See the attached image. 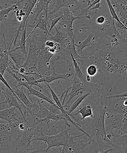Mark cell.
I'll return each instance as SVG.
<instances>
[{"label": "cell", "instance_id": "1", "mask_svg": "<svg viewBox=\"0 0 127 153\" xmlns=\"http://www.w3.org/2000/svg\"><path fill=\"white\" fill-rule=\"evenodd\" d=\"M34 32L35 36L28 39L29 51L26 61L21 67L25 68L26 72L36 70L39 75L41 74L40 70H44L46 73H48L47 71L50 70V60L58 51L49 48L46 45L47 36L45 31L37 29Z\"/></svg>", "mask_w": 127, "mask_h": 153}, {"label": "cell", "instance_id": "2", "mask_svg": "<svg viewBox=\"0 0 127 153\" xmlns=\"http://www.w3.org/2000/svg\"><path fill=\"white\" fill-rule=\"evenodd\" d=\"M94 102L92 105L93 109V117L90 126L89 132L91 134V137L93 139H97L99 144L100 149L103 148L104 142H110L113 146H115L112 142L109 140L107 138L105 126V117L108 109L105 104V96L101 95L99 97H97L96 93L94 94Z\"/></svg>", "mask_w": 127, "mask_h": 153}, {"label": "cell", "instance_id": "3", "mask_svg": "<svg viewBox=\"0 0 127 153\" xmlns=\"http://www.w3.org/2000/svg\"><path fill=\"white\" fill-rule=\"evenodd\" d=\"M23 117L21 115L12 123H0V153H15V144L22 134L18 126L21 123H25Z\"/></svg>", "mask_w": 127, "mask_h": 153}, {"label": "cell", "instance_id": "4", "mask_svg": "<svg viewBox=\"0 0 127 153\" xmlns=\"http://www.w3.org/2000/svg\"><path fill=\"white\" fill-rule=\"evenodd\" d=\"M66 126L67 124L65 123L64 128L62 129V131L58 134L53 136L45 135L43 132V127L40 128L38 126L37 128L35 129L38 131L39 134L36 136V138L32 139V141L40 140L46 142L48 146L45 149L44 153H48L49 149L53 147L59 148L60 146H68L72 135L68 133V131L70 128L66 129Z\"/></svg>", "mask_w": 127, "mask_h": 153}, {"label": "cell", "instance_id": "5", "mask_svg": "<svg viewBox=\"0 0 127 153\" xmlns=\"http://www.w3.org/2000/svg\"><path fill=\"white\" fill-rule=\"evenodd\" d=\"M38 134V131L35 129H33L31 126H26L16 142L17 144L15 149V153H25L35 150L31 145V142L32 138Z\"/></svg>", "mask_w": 127, "mask_h": 153}, {"label": "cell", "instance_id": "6", "mask_svg": "<svg viewBox=\"0 0 127 153\" xmlns=\"http://www.w3.org/2000/svg\"><path fill=\"white\" fill-rule=\"evenodd\" d=\"M106 127V131L109 130H115L120 134L125 132L124 128L123 117L121 114L106 112L105 117Z\"/></svg>", "mask_w": 127, "mask_h": 153}, {"label": "cell", "instance_id": "7", "mask_svg": "<svg viewBox=\"0 0 127 153\" xmlns=\"http://www.w3.org/2000/svg\"><path fill=\"white\" fill-rule=\"evenodd\" d=\"M1 93L4 98V102L8 105L9 108L15 107L17 108L20 112L22 116L26 118L24 115L23 113L21 110V107L25 108L26 106L18 98L16 94L13 93L7 87L1 85ZM27 119H28V118Z\"/></svg>", "mask_w": 127, "mask_h": 153}, {"label": "cell", "instance_id": "8", "mask_svg": "<svg viewBox=\"0 0 127 153\" xmlns=\"http://www.w3.org/2000/svg\"><path fill=\"white\" fill-rule=\"evenodd\" d=\"M78 79H79L77 76L74 75L73 79H71V82L72 85L71 86V91L67 94V96H69V97L66 102L64 104V107H66L70 100L73 97L79 95V94H83L84 91L87 90L88 86L84 85L80 80H79Z\"/></svg>", "mask_w": 127, "mask_h": 153}, {"label": "cell", "instance_id": "9", "mask_svg": "<svg viewBox=\"0 0 127 153\" xmlns=\"http://www.w3.org/2000/svg\"><path fill=\"white\" fill-rule=\"evenodd\" d=\"M11 76H13L15 79H16L18 81V82L19 85H18V87L20 86L26 87L28 91V96H29V97L31 100L32 103H33L32 100H31L30 97V95L31 94H33V95L36 96V97H39V98L42 99L43 100H46V101L50 103V104H55V103L54 102L53 100H52L51 99L49 98L48 96L44 95V94H43L42 93L37 91L36 90L34 89V88H32V86L28 85L26 82H24V81H22V79L19 78L17 75L13 74Z\"/></svg>", "mask_w": 127, "mask_h": 153}, {"label": "cell", "instance_id": "10", "mask_svg": "<svg viewBox=\"0 0 127 153\" xmlns=\"http://www.w3.org/2000/svg\"><path fill=\"white\" fill-rule=\"evenodd\" d=\"M23 86H22L21 88L19 89L18 88V87L15 86L12 88V89L13 90V92L17 96L18 98L26 106V109L29 113H30L33 118H34V113L33 111L32 110V108H33L34 109H38V105L36 103H32L29 101L23 92Z\"/></svg>", "mask_w": 127, "mask_h": 153}, {"label": "cell", "instance_id": "11", "mask_svg": "<svg viewBox=\"0 0 127 153\" xmlns=\"http://www.w3.org/2000/svg\"><path fill=\"white\" fill-rule=\"evenodd\" d=\"M52 2L51 0H40L38 2H37L34 7V10L31 12V16L32 15L35 16V17L34 18V21L33 22V25H35L36 23L37 19H38L39 16H40V13L43 10H44L46 13L45 19L47 20V22L48 21V12L49 11V9L50 7H48V4Z\"/></svg>", "mask_w": 127, "mask_h": 153}, {"label": "cell", "instance_id": "12", "mask_svg": "<svg viewBox=\"0 0 127 153\" xmlns=\"http://www.w3.org/2000/svg\"><path fill=\"white\" fill-rule=\"evenodd\" d=\"M107 137L115 146L117 145L122 146V150L121 153H127V133L125 134H118L112 132L107 134Z\"/></svg>", "mask_w": 127, "mask_h": 153}, {"label": "cell", "instance_id": "13", "mask_svg": "<svg viewBox=\"0 0 127 153\" xmlns=\"http://www.w3.org/2000/svg\"><path fill=\"white\" fill-rule=\"evenodd\" d=\"M59 61L57 62L53 68V73L50 74V73H46L45 74L40 76V79H39L40 82H44L45 83H49L53 81L56 80L58 79H67L71 76V73H67L65 74H60L57 73L55 71V67L57 64L59 62Z\"/></svg>", "mask_w": 127, "mask_h": 153}, {"label": "cell", "instance_id": "14", "mask_svg": "<svg viewBox=\"0 0 127 153\" xmlns=\"http://www.w3.org/2000/svg\"><path fill=\"white\" fill-rule=\"evenodd\" d=\"M8 54L14 61L16 66L20 69L26 61V55L20 50H14L13 49L8 51Z\"/></svg>", "mask_w": 127, "mask_h": 153}, {"label": "cell", "instance_id": "15", "mask_svg": "<svg viewBox=\"0 0 127 153\" xmlns=\"http://www.w3.org/2000/svg\"><path fill=\"white\" fill-rule=\"evenodd\" d=\"M56 30V33L55 35L52 36L50 34L47 36L53 41L62 45V47L66 48L67 46V42L68 39L67 37V34L65 31L62 30H61L59 28L55 26Z\"/></svg>", "mask_w": 127, "mask_h": 153}, {"label": "cell", "instance_id": "16", "mask_svg": "<svg viewBox=\"0 0 127 153\" xmlns=\"http://www.w3.org/2000/svg\"><path fill=\"white\" fill-rule=\"evenodd\" d=\"M43 13H42L41 14H40V16H39L36 22L37 25H36L35 26L33 27L34 28L32 31L30 33L27 38L26 39V42L32 35V34L35 32V30L37 29L42 30L43 31H45L46 33L47 36L50 34L49 33V31H48L47 28V25H48V27H50V25H49V22H48L47 20H46L45 18L44 17V16H43Z\"/></svg>", "mask_w": 127, "mask_h": 153}, {"label": "cell", "instance_id": "17", "mask_svg": "<svg viewBox=\"0 0 127 153\" xmlns=\"http://www.w3.org/2000/svg\"><path fill=\"white\" fill-rule=\"evenodd\" d=\"M69 53L71 56L72 59L73 64H74L75 67V75L77 76L79 79H80V82L86 86L88 87H95L97 85L96 84L88 82L87 81L86 75H85L82 73L80 67H79V65H78V64L77 61L75 59L74 57L73 56L72 54L70 52Z\"/></svg>", "mask_w": 127, "mask_h": 153}, {"label": "cell", "instance_id": "18", "mask_svg": "<svg viewBox=\"0 0 127 153\" xmlns=\"http://www.w3.org/2000/svg\"><path fill=\"white\" fill-rule=\"evenodd\" d=\"M16 108V107H12L0 110V119L4 120L8 123L12 122L13 119L17 120L18 118L16 117V114L15 111Z\"/></svg>", "mask_w": 127, "mask_h": 153}, {"label": "cell", "instance_id": "19", "mask_svg": "<svg viewBox=\"0 0 127 153\" xmlns=\"http://www.w3.org/2000/svg\"><path fill=\"white\" fill-rule=\"evenodd\" d=\"M113 7H115L120 16V21L125 26L127 25V4H119L116 1H110Z\"/></svg>", "mask_w": 127, "mask_h": 153}, {"label": "cell", "instance_id": "20", "mask_svg": "<svg viewBox=\"0 0 127 153\" xmlns=\"http://www.w3.org/2000/svg\"><path fill=\"white\" fill-rule=\"evenodd\" d=\"M78 1H69V0H57L54 9L49 12V16L51 15L56 13L61 7H74L77 5Z\"/></svg>", "mask_w": 127, "mask_h": 153}, {"label": "cell", "instance_id": "21", "mask_svg": "<svg viewBox=\"0 0 127 153\" xmlns=\"http://www.w3.org/2000/svg\"><path fill=\"white\" fill-rule=\"evenodd\" d=\"M44 100H43L42 99H39L38 100V102L39 105L40 110L37 113L34 114V123H35L36 120H41L46 118L50 112L44 106Z\"/></svg>", "mask_w": 127, "mask_h": 153}, {"label": "cell", "instance_id": "22", "mask_svg": "<svg viewBox=\"0 0 127 153\" xmlns=\"http://www.w3.org/2000/svg\"><path fill=\"white\" fill-rule=\"evenodd\" d=\"M8 50L5 48L3 52L2 55L0 56V73L2 75L7 71L10 64V60L8 58Z\"/></svg>", "mask_w": 127, "mask_h": 153}, {"label": "cell", "instance_id": "23", "mask_svg": "<svg viewBox=\"0 0 127 153\" xmlns=\"http://www.w3.org/2000/svg\"><path fill=\"white\" fill-rule=\"evenodd\" d=\"M93 35L94 33L93 31L90 32L88 37L83 41L82 42H79L78 44L75 43V45L77 47L76 51H77V53H79V52H80L81 55H83V49L85 47H87V46H90L91 45L95 46L96 45V43H92L91 42V39H92V37L93 36Z\"/></svg>", "mask_w": 127, "mask_h": 153}, {"label": "cell", "instance_id": "24", "mask_svg": "<svg viewBox=\"0 0 127 153\" xmlns=\"http://www.w3.org/2000/svg\"><path fill=\"white\" fill-rule=\"evenodd\" d=\"M73 22L63 20L62 19L58 23L62 27V30L65 31L69 36L70 39H72L75 36L73 28Z\"/></svg>", "mask_w": 127, "mask_h": 153}, {"label": "cell", "instance_id": "25", "mask_svg": "<svg viewBox=\"0 0 127 153\" xmlns=\"http://www.w3.org/2000/svg\"><path fill=\"white\" fill-rule=\"evenodd\" d=\"M28 17L27 20L26 21V25H25V27L24 30H23V34H22L21 39V40L18 43L17 46L15 48L13 49V50H19L21 51L22 52L24 53L25 55L27 56L28 53H27L26 50V48H25V43L26 42V33L27 26L28 25V20L29 17Z\"/></svg>", "mask_w": 127, "mask_h": 153}, {"label": "cell", "instance_id": "26", "mask_svg": "<svg viewBox=\"0 0 127 153\" xmlns=\"http://www.w3.org/2000/svg\"><path fill=\"white\" fill-rule=\"evenodd\" d=\"M75 38V36H74L73 38L71 40H68L67 42V47L68 48V50L69 52L72 54L73 56L74 57L76 60L80 61H82L80 59V58H86L85 57L80 56L79 54L77 53L75 45L74 40Z\"/></svg>", "mask_w": 127, "mask_h": 153}, {"label": "cell", "instance_id": "27", "mask_svg": "<svg viewBox=\"0 0 127 153\" xmlns=\"http://www.w3.org/2000/svg\"><path fill=\"white\" fill-rule=\"evenodd\" d=\"M80 114L81 115L82 117L80 118V120L84 121L85 118L87 117H93V111L92 107L90 105H87L84 107L80 108V110L78 111L77 113L74 114V115H76L78 114Z\"/></svg>", "mask_w": 127, "mask_h": 153}, {"label": "cell", "instance_id": "28", "mask_svg": "<svg viewBox=\"0 0 127 153\" xmlns=\"http://www.w3.org/2000/svg\"><path fill=\"white\" fill-rule=\"evenodd\" d=\"M91 93H92V91H89V92L86 93V94L80 96L79 98H78L77 100L73 103L71 105L69 108V109H68V111H67V112H68V115L72 116V115H71V112H72L73 111L75 110V109L77 108L79 106V105H80L81 103V102L82 101H83V100H84L86 97H87L88 96H89Z\"/></svg>", "mask_w": 127, "mask_h": 153}, {"label": "cell", "instance_id": "29", "mask_svg": "<svg viewBox=\"0 0 127 153\" xmlns=\"http://www.w3.org/2000/svg\"><path fill=\"white\" fill-rule=\"evenodd\" d=\"M15 5V4H13L12 5L8 7H5L4 9H3L2 7L0 6V22L5 20L9 13L11 10H13Z\"/></svg>", "mask_w": 127, "mask_h": 153}, {"label": "cell", "instance_id": "30", "mask_svg": "<svg viewBox=\"0 0 127 153\" xmlns=\"http://www.w3.org/2000/svg\"><path fill=\"white\" fill-rule=\"evenodd\" d=\"M106 1L107 3V4H108L109 8L110 13H111L113 19H116V20L119 22V23L120 24L121 26L123 27L125 29H126L127 31V27H126L124 25H123V23L121 22L120 19H119L118 16H117V13H116V12L114 8V7H113L111 4V3H110V0H107Z\"/></svg>", "mask_w": 127, "mask_h": 153}, {"label": "cell", "instance_id": "31", "mask_svg": "<svg viewBox=\"0 0 127 153\" xmlns=\"http://www.w3.org/2000/svg\"><path fill=\"white\" fill-rule=\"evenodd\" d=\"M101 0H95L92 3H90V5L88 6L86 8H84L82 7L81 6L77 4L78 8H79L81 10V11L80 13L79 14L78 16H87V13L89 10H90V9L92 8V6L95 5V4H96L97 3L100 2Z\"/></svg>", "mask_w": 127, "mask_h": 153}, {"label": "cell", "instance_id": "32", "mask_svg": "<svg viewBox=\"0 0 127 153\" xmlns=\"http://www.w3.org/2000/svg\"><path fill=\"white\" fill-rule=\"evenodd\" d=\"M46 84L47 85V87H48L49 89H50V91L51 93L52 97H53L55 102H56V105L60 108L62 112L65 111V110L64 109V106L62 105V102H61L59 97H58L55 94L54 91H53L51 87L50 86L48 83H46Z\"/></svg>", "mask_w": 127, "mask_h": 153}, {"label": "cell", "instance_id": "33", "mask_svg": "<svg viewBox=\"0 0 127 153\" xmlns=\"http://www.w3.org/2000/svg\"><path fill=\"white\" fill-rule=\"evenodd\" d=\"M44 105L46 108L52 113L56 114H61L62 113L60 108L56 104H50V106H49Z\"/></svg>", "mask_w": 127, "mask_h": 153}, {"label": "cell", "instance_id": "34", "mask_svg": "<svg viewBox=\"0 0 127 153\" xmlns=\"http://www.w3.org/2000/svg\"><path fill=\"white\" fill-rule=\"evenodd\" d=\"M98 67L96 65H91L88 67L87 70V74L90 76H93L96 74L98 72Z\"/></svg>", "mask_w": 127, "mask_h": 153}, {"label": "cell", "instance_id": "35", "mask_svg": "<svg viewBox=\"0 0 127 153\" xmlns=\"http://www.w3.org/2000/svg\"><path fill=\"white\" fill-rule=\"evenodd\" d=\"M120 113L123 117L124 128L125 132H126L127 129V108L124 107L122 109Z\"/></svg>", "mask_w": 127, "mask_h": 153}, {"label": "cell", "instance_id": "36", "mask_svg": "<svg viewBox=\"0 0 127 153\" xmlns=\"http://www.w3.org/2000/svg\"><path fill=\"white\" fill-rule=\"evenodd\" d=\"M62 16H63V15L59 16V17H56L54 19H50V20L51 21V25L50 30H49V33H50L51 31L54 27L56 26V24L58 23L59 21L62 19Z\"/></svg>", "mask_w": 127, "mask_h": 153}, {"label": "cell", "instance_id": "37", "mask_svg": "<svg viewBox=\"0 0 127 153\" xmlns=\"http://www.w3.org/2000/svg\"><path fill=\"white\" fill-rule=\"evenodd\" d=\"M105 97L106 99H119V98H127V91H126L123 94H117V95H115L113 96H107V97Z\"/></svg>", "mask_w": 127, "mask_h": 153}, {"label": "cell", "instance_id": "38", "mask_svg": "<svg viewBox=\"0 0 127 153\" xmlns=\"http://www.w3.org/2000/svg\"><path fill=\"white\" fill-rule=\"evenodd\" d=\"M1 81H0V110H2L7 108V104L4 101H2L1 99L4 98V96H3L1 93Z\"/></svg>", "mask_w": 127, "mask_h": 153}, {"label": "cell", "instance_id": "39", "mask_svg": "<svg viewBox=\"0 0 127 153\" xmlns=\"http://www.w3.org/2000/svg\"><path fill=\"white\" fill-rule=\"evenodd\" d=\"M17 74L22 76L25 79L26 82H32L36 80L33 76L30 75H25L23 74H21L19 72L17 73Z\"/></svg>", "mask_w": 127, "mask_h": 153}, {"label": "cell", "instance_id": "40", "mask_svg": "<svg viewBox=\"0 0 127 153\" xmlns=\"http://www.w3.org/2000/svg\"><path fill=\"white\" fill-rule=\"evenodd\" d=\"M0 81L2 82L3 83H4V85H6V87H7V88H8L9 89H10V91H11L13 93H15L13 92L12 89L11 88V87L10 86V85H9L8 82H7V81L6 80V79H4V76L2 74H1V73H0Z\"/></svg>", "mask_w": 127, "mask_h": 153}, {"label": "cell", "instance_id": "41", "mask_svg": "<svg viewBox=\"0 0 127 153\" xmlns=\"http://www.w3.org/2000/svg\"><path fill=\"white\" fill-rule=\"evenodd\" d=\"M105 18L104 16H101L98 17L96 19V22L97 24L99 25H102L105 22Z\"/></svg>", "mask_w": 127, "mask_h": 153}, {"label": "cell", "instance_id": "42", "mask_svg": "<svg viewBox=\"0 0 127 153\" xmlns=\"http://www.w3.org/2000/svg\"><path fill=\"white\" fill-rule=\"evenodd\" d=\"M65 153H74L72 148L71 147L67 146H62Z\"/></svg>", "mask_w": 127, "mask_h": 153}, {"label": "cell", "instance_id": "43", "mask_svg": "<svg viewBox=\"0 0 127 153\" xmlns=\"http://www.w3.org/2000/svg\"><path fill=\"white\" fill-rule=\"evenodd\" d=\"M26 126L25 124V123H21L19 124L18 128L21 131H23L26 128Z\"/></svg>", "mask_w": 127, "mask_h": 153}, {"label": "cell", "instance_id": "44", "mask_svg": "<svg viewBox=\"0 0 127 153\" xmlns=\"http://www.w3.org/2000/svg\"><path fill=\"white\" fill-rule=\"evenodd\" d=\"M112 148H109L106 150H104L103 149V148H101V149H100V151L97 153H107L110 151H112Z\"/></svg>", "mask_w": 127, "mask_h": 153}, {"label": "cell", "instance_id": "45", "mask_svg": "<svg viewBox=\"0 0 127 153\" xmlns=\"http://www.w3.org/2000/svg\"><path fill=\"white\" fill-rule=\"evenodd\" d=\"M101 4L100 2L97 3L94 7H92V8L90 9V10H96V9H101Z\"/></svg>", "mask_w": 127, "mask_h": 153}, {"label": "cell", "instance_id": "46", "mask_svg": "<svg viewBox=\"0 0 127 153\" xmlns=\"http://www.w3.org/2000/svg\"><path fill=\"white\" fill-rule=\"evenodd\" d=\"M45 149L43 150H37V149H35V150L32 151H30V152H27L25 153H35L38 152H45Z\"/></svg>", "mask_w": 127, "mask_h": 153}, {"label": "cell", "instance_id": "47", "mask_svg": "<svg viewBox=\"0 0 127 153\" xmlns=\"http://www.w3.org/2000/svg\"><path fill=\"white\" fill-rule=\"evenodd\" d=\"M25 72H26V70L23 67H21L19 69V73H20L21 74H25Z\"/></svg>", "mask_w": 127, "mask_h": 153}, {"label": "cell", "instance_id": "48", "mask_svg": "<svg viewBox=\"0 0 127 153\" xmlns=\"http://www.w3.org/2000/svg\"><path fill=\"white\" fill-rule=\"evenodd\" d=\"M86 80L88 82H90L91 80L90 76L88 74H87L86 75Z\"/></svg>", "mask_w": 127, "mask_h": 153}, {"label": "cell", "instance_id": "49", "mask_svg": "<svg viewBox=\"0 0 127 153\" xmlns=\"http://www.w3.org/2000/svg\"><path fill=\"white\" fill-rule=\"evenodd\" d=\"M58 153H65L63 148H62V149H61V150H60L59 149V152H58Z\"/></svg>", "mask_w": 127, "mask_h": 153}, {"label": "cell", "instance_id": "50", "mask_svg": "<svg viewBox=\"0 0 127 153\" xmlns=\"http://www.w3.org/2000/svg\"></svg>", "mask_w": 127, "mask_h": 153}]
</instances>
